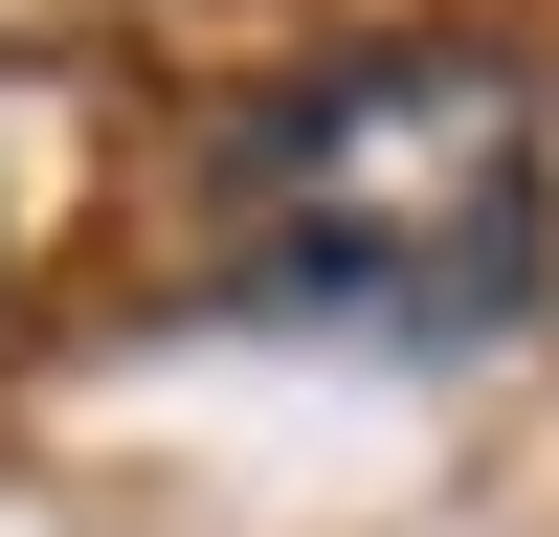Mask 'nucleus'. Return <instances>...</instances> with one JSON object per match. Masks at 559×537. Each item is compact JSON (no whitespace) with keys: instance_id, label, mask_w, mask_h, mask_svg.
Instances as JSON below:
<instances>
[{"instance_id":"obj_1","label":"nucleus","mask_w":559,"mask_h":537,"mask_svg":"<svg viewBox=\"0 0 559 537\" xmlns=\"http://www.w3.org/2000/svg\"><path fill=\"white\" fill-rule=\"evenodd\" d=\"M202 247L313 336H515L559 268V157L515 45H336L202 134Z\"/></svg>"}]
</instances>
